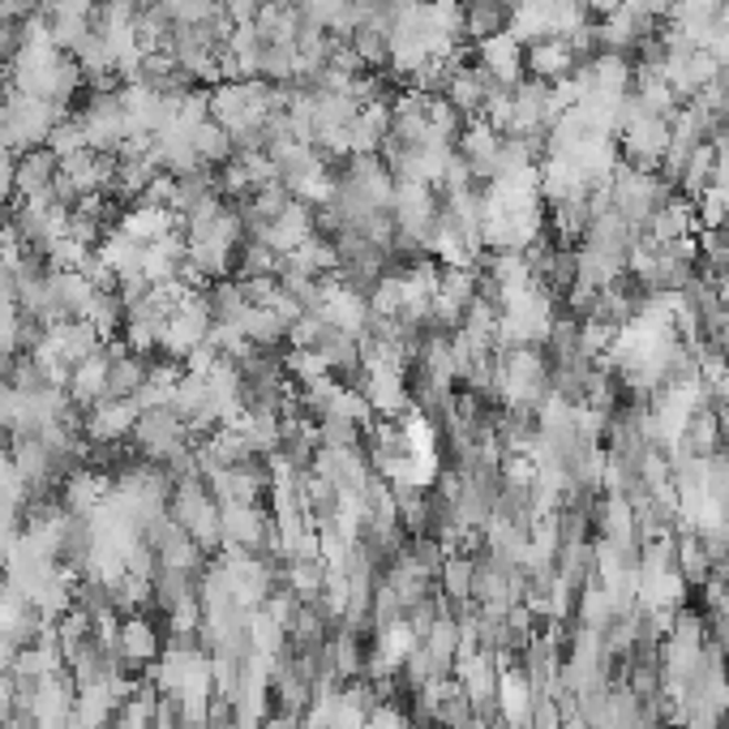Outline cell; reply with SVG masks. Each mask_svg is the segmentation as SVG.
I'll use <instances>...</instances> for the list:
<instances>
[{"mask_svg":"<svg viewBox=\"0 0 729 729\" xmlns=\"http://www.w3.org/2000/svg\"><path fill=\"white\" fill-rule=\"evenodd\" d=\"M48 335H52V343L61 348V357H65L69 364L95 357L103 343H107V339H103V335L95 331L91 322H78V318H73V322H61V327H52Z\"/></svg>","mask_w":729,"mask_h":729,"instance_id":"10","label":"cell"},{"mask_svg":"<svg viewBox=\"0 0 729 729\" xmlns=\"http://www.w3.org/2000/svg\"><path fill=\"white\" fill-rule=\"evenodd\" d=\"M511 27V9L502 0H468L464 4V39L468 43H485Z\"/></svg>","mask_w":729,"mask_h":729,"instance_id":"9","label":"cell"},{"mask_svg":"<svg viewBox=\"0 0 729 729\" xmlns=\"http://www.w3.org/2000/svg\"><path fill=\"white\" fill-rule=\"evenodd\" d=\"M137 417H142L137 399H100L82 417V438L86 442H125L137 425Z\"/></svg>","mask_w":729,"mask_h":729,"instance_id":"2","label":"cell"},{"mask_svg":"<svg viewBox=\"0 0 729 729\" xmlns=\"http://www.w3.org/2000/svg\"><path fill=\"white\" fill-rule=\"evenodd\" d=\"M189 142H194V151H198V160L206 167H224L236 155L233 133L224 130V125H215V121H202L198 130L189 133Z\"/></svg>","mask_w":729,"mask_h":729,"instance_id":"11","label":"cell"},{"mask_svg":"<svg viewBox=\"0 0 729 729\" xmlns=\"http://www.w3.org/2000/svg\"><path fill=\"white\" fill-rule=\"evenodd\" d=\"M57 160H69V155H78V151H86V130H82V121H78V112L65 116L57 130L48 133V142H43Z\"/></svg>","mask_w":729,"mask_h":729,"instance_id":"13","label":"cell"},{"mask_svg":"<svg viewBox=\"0 0 729 729\" xmlns=\"http://www.w3.org/2000/svg\"><path fill=\"white\" fill-rule=\"evenodd\" d=\"M322 331H327V322H322L318 314H300L297 322L288 327V343H292V348H314V343L322 339Z\"/></svg>","mask_w":729,"mask_h":729,"instance_id":"15","label":"cell"},{"mask_svg":"<svg viewBox=\"0 0 729 729\" xmlns=\"http://www.w3.org/2000/svg\"><path fill=\"white\" fill-rule=\"evenodd\" d=\"M116 657L125 665H155L164 657V644H160V630L151 618L142 614H130L121 623V635H116Z\"/></svg>","mask_w":729,"mask_h":729,"instance_id":"6","label":"cell"},{"mask_svg":"<svg viewBox=\"0 0 729 729\" xmlns=\"http://www.w3.org/2000/svg\"><path fill=\"white\" fill-rule=\"evenodd\" d=\"M9 224V202H0V228Z\"/></svg>","mask_w":729,"mask_h":729,"instance_id":"20","label":"cell"},{"mask_svg":"<svg viewBox=\"0 0 729 729\" xmlns=\"http://www.w3.org/2000/svg\"><path fill=\"white\" fill-rule=\"evenodd\" d=\"M476 65L485 69L497 86L511 91V86L524 82V43L511 31L494 34V39H485V43H476Z\"/></svg>","mask_w":729,"mask_h":729,"instance_id":"4","label":"cell"},{"mask_svg":"<svg viewBox=\"0 0 729 729\" xmlns=\"http://www.w3.org/2000/svg\"><path fill=\"white\" fill-rule=\"evenodd\" d=\"M266 309H270V314H275V318H279L284 327H292L300 314H305V305H300V300L292 297V292H284V288H279V292L270 297V305H266Z\"/></svg>","mask_w":729,"mask_h":729,"instance_id":"16","label":"cell"},{"mask_svg":"<svg viewBox=\"0 0 729 729\" xmlns=\"http://www.w3.org/2000/svg\"><path fill=\"white\" fill-rule=\"evenodd\" d=\"M130 438L137 442L142 460H151V464H167L176 451H185V446L194 442V433H189V425L176 417V408H172V403H167V408H151V412H142Z\"/></svg>","mask_w":729,"mask_h":729,"instance_id":"1","label":"cell"},{"mask_svg":"<svg viewBox=\"0 0 729 729\" xmlns=\"http://www.w3.org/2000/svg\"><path fill=\"white\" fill-rule=\"evenodd\" d=\"M9 364H13V352L0 348V378H9Z\"/></svg>","mask_w":729,"mask_h":729,"instance_id":"19","label":"cell"},{"mask_svg":"<svg viewBox=\"0 0 729 729\" xmlns=\"http://www.w3.org/2000/svg\"><path fill=\"white\" fill-rule=\"evenodd\" d=\"M206 305H211V318H215V322H236V318L249 309V300L240 297V284H236V279L211 284V288H206Z\"/></svg>","mask_w":729,"mask_h":729,"instance_id":"12","label":"cell"},{"mask_svg":"<svg viewBox=\"0 0 729 729\" xmlns=\"http://www.w3.org/2000/svg\"><path fill=\"white\" fill-rule=\"evenodd\" d=\"M61 176L78 189V198H86V194H112V181H116V155L91 151V146H86V151H78V155L61 160Z\"/></svg>","mask_w":729,"mask_h":729,"instance_id":"3","label":"cell"},{"mask_svg":"<svg viewBox=\"0 0 729 729\" xmlns=\"http://www.w3.org/2000/svg\"><path fill=\"white\" fill-rule=\"evenodd\" d=\"M352 0H300V18L305 22H314V27H322V31H331L335 22L343 18V9H348Z\"/></svg>","mask_w":729,"mask_h":729,"instance_id":"14","label":"cell"},{"mask_svg":"<svg viewBox=\"0 0 729 729\" xmlns=\"http://www.w3.org/2000/svg\"><path fill=\"white\" fill-rule=\"evenodd\" d=\"M263 4H266V0H224V9H228V18H233L236 27H249V22H258Z\"/></svg>","mask_w":729,"mask_h":729,"instance_id":"17","label":"cell"},{"mask_svg":"<svg viewBox=\"0 0 729 729\" xmlns=\"http://www.w3.org/2000/svg\"><path fill=\"white\" fill-rule=\"evenodd\" d=\"M13 172H18V155L0 151V202L13 198Z\"/></svg>","mask_w":729,"mask_h":729,"instance_id":"18","label":"cell"},{"mask_svg":"<svg viewBox=\"0 0 729 729\" xmlns=\"http://www.w3.org/2000/svg\"><path fill=\"white\" fill-rule=\"evenodd\" d=\"M57 172H61V160H57L48 146L22 151V155H18V172H13V202L48 198V189H52Z\"/></svg>","mask_w":729,"mask_h":729,"instance_id":"5","label":"cell"},{"mask_svg":"<svg viewBox=\"0 0 729 729\" xmlns=\"http://www.w3.org/2000/svg\"><path fill=\"white\" fill-rule=\"evenodd\" d=\"M65 396L73 399L82 412H86V408H95L100 399H107V348H100L95 357H86V361L73 364Z\"/></svg>","mask_w":729,"mask_h":729,"instance_id":"7","label":"cell"},{"mask_svg":"<svg viewBox=\"0 0 729 729\" xmlns=\"http://www.w3.org/2000/svg\"><path fill=\"white\" fill-rule=\"evenodd\" d=\"M121 233L133 236L137 245H155L160 236L181 233V215L167 211V206H130L121 215Z\"/></svg>","mask_w":729,"mask_h":729,"instance_id":"8","label":"cell"},{"mask_svg":"<svg viewBox=\"0 0 729 729\" xmlns=\"http://www.w3.org/2000/svg\"><path fill=\"white\" fill-rule=\"evenodd\" d=\"M0 151H4V116H0Z\"/></svg>","mask_w":729,"mask_h":729,"instance_id":"21","label":"cell"}]
</instances>
